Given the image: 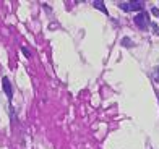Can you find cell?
<instances>
[{
  "label": "cell",
  "instance_id": "2",
  "mask_svg": "<svg viewBox=\"0 0 159 149\" xmlns=\"http://www.w3.org/2000/svg\"><path fill=\"white\" fill-rule=\"evenodd\" d=\"M119 7L124 11H141L144 3L143 2H125V3H119Z\"/></svg>",
  "mask_w": 159,
  "mask_h": 149
},
{
  "label": "cell",
  "instance_id": "6",
  "mask_svg": "<svg viewBox=\"0 0 159 149\" xmlns=\"http://www.w3.org/2000/svg\"><path fill=\"white\" fill-rule=\"evenodd\" d=\"M21 52H23V55L26 57V59H30V57H31V52H30V50H28V49H26V47H21Z\"/></svg>",
  "mask_w": 159,
  "mask_h": 149
},
{
  "label": "cell",
  "instance_id": "8",
  "mask_svg": "<svg viewBox=\"0 0 159 149\" xmlns=\"http://www.w3.org/2000/svg\"><path fill=\"white\" fill-rule=\"evenodd\" d=\"M153 29H154V31H156V34H159V28H157V26H156V24H154V23H153Z\"/></svg>",
  "mask_w": 159,
  "mask_h": 149
},
{
  "label": "cell",
  "instance_id": "4",
  "mask_svg": "<svg viewBox=\"0 0 159 149\" xmlns=\"http://www.w3.org/2000/svg\"><path fill=\"white\" fill-rule=\"evenodd\" d=\"M93 7H96V8H98L99 11H102L104 15H109V11H107L104 2H99V0H96V2H93Z\"/></svg>",
  "mask_w": 159,
  "mask_h": 149
},
{
  "label": "cell",
  "instance_id": "7",
  "mask_svg": "<svg viewBox=\"0 0 159 149\" xmlns=\"http://www.w3.org/2000/svg\"><path fill=\"white\" fill-rule=\"evenodd\" d=\"M151 13H153L154 16H159V10L157 8H153V10H151Z\"/></svg>",
  "mask_w": 159,
  "mask_h": 149
},
{
  "label": "cell",
  "instance_id": "1",
  "mask_svg": "<svg viewBox=\"0 0 159 149\" xmlns=\"http://www.w3.org/2000/svg\"><path fill=\"white\" fill-rule=\"evenodd\" d=\"M135 24L136 28H140V29H148V26H149V15L146 11H140L138 15L135 16Z\"/></svg>",
  "mask_w": 159,
  "mask_h": 149
},
{
  "label": "cell",
  "instance_id": "3",
  "mask_svg": "<svg viewBox=\"0 0 159 149\" xmlns=\"http://www.w3.org/2000/svg\"><path fill=\"white\" fill-rule=\"evenodd\" d=\"M2 88H3V91H5L7 97L11 101V99H13V88H11V83H10V80H8V76H3V78H2Z\"/></svg>",
  "mask_w": 159,
  "mask_h": 149
},
{
  "label": "cell",
  "instance_id": "9",
  "mask_svg": "<svg viewBox=\"0 0 159 149\" xmlns=\"http://www.w3.org/2000/svg\"><path fill=\"white\" fill-rule=\"evenodd\" d=\"M156 81L159 83V67H157V70H156Z\"/></svg>",
  "mask_w": 159,
  "mask_h": 149
},
{
  "label": "cell",
  "instance_id": "5",
  "mask_svg": "<svg viewBox=\"0 0 159 149\" xmlns=\"http://www.w3.org/2000/svg\"><path fill=\"white\" fill-rule=\"evenodd\" d=\"M122 46H125V47H133V41L130 39V37H124V39H122Z\"/></svg>",
  "mask_w": 159,
  "mask_h": 149
}]
</instances>
